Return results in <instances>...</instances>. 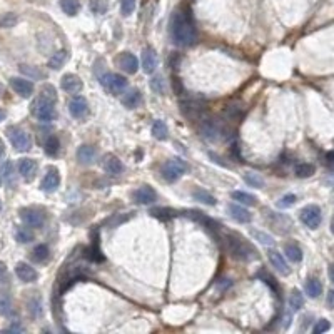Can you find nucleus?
<instances>
[{
	"mask_svg": "<svg viewBox=\"0 0 334 334\" xmlns=\"http://www.w3.org/2000/svg\"><path fill=\"white\" fill-rule=\"evenodd\" d=\"M3 151H5V147H3V142L0 140V157L3 156Z\"/></svg>",
	"mask_w": 334,
	"mask_h": 334,
	"instance_id": "obj_56",
	"label": "nucleus"
},
{
	"mask_svg": "<svg viewBox=\"0 0 334 334\" xmlns=\"http://www.w3.org/2000/svg\"><path fill=\"white\" fill-rule=\"evenodd\" d=\"M60 87L62 90H65L67 94H79L82 90L84 84L81 81V77H77L76 74H65L60 81Z\"/></svg>",
	"mask_w": 334,
	"mask_h": 334,
	"instance_id": "obj_17",
	"label": "nucleus"
},
{
	"mask_svg": "<svg viewBox=\"0 0 334 334\" xmlns=\"http://www.w3.org/2000/svg\"><path fill=\"white\" fill-rule=\"evenodd\" d=\"M17 15L15 14H5L0 19V27L2 29H10V27H14V25L17 24Z\"/></svg>",
	"mask_w": 334,
	"mask_h": 334,
	"instance_id": "obj_49",
	"label": "nucleus"
},
{
	"mask_svg": "<svg viewBox=\"0 0 334 334\" xmlns=\"http://www.w3.org/2000/svg\"><path fill=\"white\" fill-rule=\"evenodd\" d=\"M20 72L29 76L30 79H35V81L45 77V74H43L42 70H39L37 67H32V65H20Z\"/></svg>",
	"mask_w": 334,
	"mask_h": 334,
	"instance_id": "obj_39",
	"label": "nucleus"
},
{
	"mask_svg": "<svg viewBox=\"0 0 334 334\" xmlns=\"http://www.w3.org/2000/svg\"><path fill=\"white\" fill-rule=\"evenodd\" d=\"M10 87L20 95V97H24V99H29L30 95L34 94V84L30 81H27V79L12 77L10 79Z\"/></svg>",
	"mask_w": 334,
	"mask_h": 334,
	"instance_id": "obj_15",
	"label": "nucleus"
},
{
	"mask_svg": "<svg viewBox=\"0 0 334 334\" xmlns=\"http://www.w3.org/2000/svg\"><path fill=\"white\" fill-rule=\"evenodd\" d=\"M328 164L329 166H334V152H329L328 154Z\"/></svg>",
	"mask_w": 334,
	"mask_h": 334,
	"instance_id": "obj_55",
	"label": "nucleus"
},
{
	"mask_svg": "<svg viewBox=\"0 0 334 334\" xmlns=\"http://www.w3.org/2000/svg\"><path fill=\"white\" fill-rule=\"evenodd\" d=\"M90 8L94 14L102 15L109 10V2L107 0H90Z\"/></svg>",
	"mask_w": 334,
	"mask_h": 334,
	"instance_id": "obj_41",
	"label": "nucleus"
},
{
	"mask_svg": "<svg viewBox=\"0 0 334 334\" xmlns=\"http://www.w3.org/2000/svg\"><path fill=\"white\" fill-rule=\"evenodd\" d=\"M29 314L32 316V318H41L42 316L41 297H32V299L29 301Z\"/></svg>",
	"mask_w": 334,
	"mask_h": 334,
	"instance_id": "obj_40",
	"label": "nucleus"
},
{
	"mask_svg": "<svg viewBox=\"0 0 334 334\" xmlns=\"http://www.w3.org/2000/svg\"><path fill=\"white\" fill-rule=\"evenodd\" d=\"M135 10V0H121V12L122 15H130Z\"/></svg>",
	"mask_w": 334,
	"mask_h": 334,
	"instance_id": "obj_50",
	"label": "nucleus"
},
{
	"mask_svg": "<svg viewBox=\"0 0 334 334\" xmlns=\"http://www.w3.org/2000/svg\"><path fill=\"white\" fill-rule=\"evenodd\" d=\"M117 64L125 74H130V76L139 70L137 57H135L134 54H130V52H122V54L119 55V59H117Z\"/></svg>",
	"mask_w": 334,
	"mask_h": 334,
	"instance_id": "obj_14",
	"label": "nucleus"
},
{
	"mask_svg": "<svg viewBox=\"0 0 334 334\" xmlns=\"http://www.w3.org/2000/svg\"><path fill=\"white\" fill-rule=\"evenodd\" d=\"M69 112H70V116L76 117V119L85 117L87 112H89V104H87L85 97H82V95H76V97L70 99Z\"/></svg>",
	"mask_w": 334,
	"mask_h": 334,
	"instance_id": "obj_13",
	"label": "nucleus"
},
{
	"mask_svg": "<svg viewBox=\"0 0 334 334\" xmlns=\"http://www.w3.org/2000/svg\"><path fill=\"white\" fill-rule=\"evenodd\" d=\"M7 135H8V139H10V142L15 151L27 152V151H30V147H32V139H30V135L25 132L22 127H17V125L8 127Z\"/></svg>",
	"mask_w": 334,
	"mask_h": 334,
	"instance_id": "obj_5",
	"label": "nucleus"
},
{
	"mask_svg": "<svg viewBox=\"0 0 334 334\" xmlns=\"http://www.w3.org/2000/svg\"><path fill=\"white\" fill-rule=\"evenodd\" d=\"M284 254L288 256L289 261L292 262H301L302 261V250L296 243H288L284 246Z\"/></svg>",
	"mask_w": 334,
	"mask_h": 334,
	"instance_id": "obj_29",
	"label": "nucleus"
},
{
	"mask_svg": "<svg viewBox=\"0 0 334 334\" xmlns=\"http://www.w3.org/2000/svg\"><path fill=\"white\" fill-rule=\"evenodd\" d=\"M151 214L154 217H159V219H172L174 216H177V212L172 209H167V208H157V209H152Z\"/></svg>",
	"mask_w": 334,
	"mask_h": 334,
	"instance_id": "obj_42",
	"label": "nucleus"
},
{
	"mask_svg": "<svg viewBox=\"0 0 334 334\" xmlns=\"http://www.w3.org/2000/svg\"><path fill=\"white\" fill-rule=\"evenodd\" d=\"M257 278H261L266 284H269L272 291H276V292H278V296H279V286L274 283V279H272V276H271V274H267L266 271H259V272H257Z\"/></svg>",
	"mask_w": 334,
	"mask_h": 334,
	"instance_id": "obj_48",
	"label": "nucleus"
},
{
	"mask_svg": "<svg viewBox=\"0 0 334 334\" xmlns=\"http://www.w3.org/2000/svg\"><path fill=\"white\" fill-rule=\"evenodd\" d=\"M43 147H45V152L49 154V156H57V154H59V149H60L59 137H57V135H49L45 140V144H43Z\"/></svg>",
	"mask_w": 334,
	"mask_h": 334,
	"instance_id": "obj_36",
	"label": "nucleus"
},
{
	"mask_svg": "<svg viewBox=\"0 0 334 334\" xmlns=\"http://www.w3.org/2000/svg\"><path fill=\"white\" fill-rule=\"evenodd\" d=\"M192 197H194L196 201L202 202V204H206V206H216L217 204L216 197H214L212 194H209V192L202 187H196L194 191H192Z\"/></svg>",
	"mask_w": 334,
	"mask_h": 334,
	"instance_id": "obj_26",
	"label": "nucleus"
},
{
	"mask_svg": "<svg viewBox=\"0 0 334 334\" xmlns=\"http://www.w3.org/2000/svg\"><path fill=\"white\" fill-rule=\"evenodd\" d=\"M169 34L175 45L191 47L197 41V29L189 8H177L169 20Z\"/></svg>",
	"mask_w": 334,
	"mask_h": 334,
	"instance_id": "obj_1",
	"label": "nucleus"
},
{
	"mask_svg": "<svg viewBox=\"0 0 334 334\" xmlns=\"http://www.w3.org/2000/svg\"><path fill=\"white\" fill-rule=\"evenodd\" d=\"M60 186V174L55 167H50L47 169V174L43 175L42 182H41V189L43 192H55Z\"/></svg>",
	"mask_w": 334,
	"mask_h": 334,
	"instance_id": "obj_11",
	"label": "nucleus"
},
{
	"mask_svg": "<svg viewBox=\"0 0 334 334\" xmlns=\"http://www.w3.org/2000/svg\"><path fill=\"white\" fill-rule=\"evenodd\" d=\"M231 197L234 199L236 202H241V204L244 206H250V208H254V206H257V197L249 194V192H244V191H232L231 192Z\"/></svg>",
	"mask_w": 334,
	"mask_h": 334,
	"instance_id": "obj_25",
	"label": "nucleus"
},
{
	"mask_svg": "<svg viewBox=\"0 0 334 334\" xmlns=\"http://www.w3.org/2000/svg\"><path fill=\"white\" fill-rule=\"evenodd\" d=\"M304 289H306V294L309 297H319L321 296V292H323V284H321V281L319 279H316V278H309L306 281V286H304Z\"/></svg>",
	"mask_w": 334,
	"mask_h": 334,
	"instance_id": "obj_28",
	"label": "nucleus"
},
{
	"mask_svg": "<svg viewBox=\"0 0 334 334\" xmlns=\"http://www.w3.org/2000/svg\"><path fill=\"white\" fill-rule=\"evenodd\" d=\"M296 201H297V197L294 194H286V196L281 197L278 202H276V206H278V209H288V208H291V206L296 204Z\"/></svg>",
	"mask_w": 334,
	"mask_h": 334,
	"instance_id": "obj_44",
	"label": "nucleus"
},
{
	"mask_svg": "<svg viewBox=\"0 0 334 334\" xmlns=\"http://www.w3.org/2000/svg\"><path fill=\"white\" fill-rule=\"evenodd\" d=\"M89 254H90V259L92 261H95V262H100L102 261V252H100V249H99V232L97 231H94L92 232V246H90V249H89Z\"/></svg>",
	"mask_w": 334,
	"mask_h": 334,
	"instance_id": "obj_31",
	"label": "nucleus"
},
{
	"mask_svg": "<svg viewBox=\"0 0 334 334\" xmlns=\"http://www.w3.org/2000/svg\"><path fill=\"white\" fill-rule=\"evenodd\" d=\"M299 219L309 229H318L321 226V221H323V212H321L319 206L309 204L306 208H302V210L299 212Z\"/></svg>",
	"mask_w": 334,
	"mask_h": 334,
	"instance_id": "obj_8",
	"label": "nucleus"
},
{
	"mask_svg": "<svg viewBox=\"0 0 334 334\" xmlns=\"http://www.w3.org/2000/svg\"><path fill=\"white\" fill-rule=\"evenodd\" d=\"M267 257H269L271 264L276 267V271H278L281 276L291 274V267L288 266V262H286V259L283 257L281 252H278V250H269V252H267Z\"/></svg>",
	"mask_w": 334,
	"mask_h": 334,
	"instance_id": "obj_19",
	"label": "nucleus"
},
{
	"mask_svg": "<svg viewBox=\"0 0 334 334\" xmlns=\"http://www.w3.org/2000/svg\"><path fill=\"white\" fill-rule=\"evenodd\" d=\"M187 164L186 161L179 159V157H170L167 159L161 167V174L167 182H175L177 179H181L184 174L187 172Z\"/></svg>",
	"mask_w": 334,
	"mask_h": 334,
	"instance_id": "obj_4",
	"label": "nucleus"
},
{
	"mask_svg": "<svg viewBox=\"0 0 334 334\" xmlns=\"http://www.w3.org/2000/svg\"><path fill=\"white\" fill-rule=\"evenodd\" d=\"M157 67V55L152 49L142 50V70L146 74H152Z\"/></svg>",
	"mask_w": 334,
	"mask_h": 334,
	"instance_id": "obj_24",
	"label": "nucleus"
},
{
	"mask_svg": "<svg viewBox=\"0 0 334 334\" xmlns=\"http://www.w3.org/2000/svg\"><path fill=\"white\" fill-rule=\"evenodd\" d=\"M2 174H3V179L7 181V184H14V164H12L10 161H7L2 164Z\"/></svg>",
	"mask_w": 334,
	"mask_h": 334,
	"instance_id": "obj_45",
	"label": "nucleus"
},
{
	"mask_svg": "<svg viewBox=\"0 0 334 334\" xmlns=\"http://www.w3.org/2000/svg\"><path fill=\"white\" fill-rule=\"evenodd\" d=\"M132 199L137 202V204H142V206H149L152 204V202H156L157 196H156V191L147 186V184H144V186L137 187L135 191L132 192Z\"/></svg>",
	"mask_w": 334,
	"mask_h": 334,
	"instance_id": "obj_10",
	"label": "nucleus"
},
{
	"mask_svg": "<svg viewBox=\"0 0 334 334\" xmlns=\"http://www.w3.org/2000/svg\"><path fill=\"white\" fill-rule=\"evenodd\" d=\"M20 219L30 229H41L45 224V210L41 208H25L20 210Z\"/></svg>",
	"mask_w": 334,
	"mask_h": 334,
	"instance_id": "obj_6",
	"label": "nucleus"
},
{
	"mask_svg": "<svg viewBox=\"0 0 334 334\" xmlns=\"http://www.w3.org/2000/svg\"><path fill=\"white\" fill-rule=\"evenodd\" d=\"M15 237H17L19 243L27 244V243H30V241H34V232L30 231L29 226L27 227H19V229L15 231Z\"/></svg>",
	"mask_w": 334,
	"mask_h": 334,
	"instance_id": "obj_38",
	"label": "nucleus"
},
{
	"mask_svg": "<svg viewBox=\"0 0 334 334\" xmlns=\"http://www.w3.org/2000/svg\"><path fill=\"white\" fill-rule=\"evenodd\" d=\"M184 216L194 219V221H197L199 224H202V226H204L206 229L210 231L214 236H216V231H217V227H219V226H217V222L214 221V219L208 217L204 212H201V210H194V209H189V210H184Z\"/></svg>",
	"mask_w": 334,
	"mask_h": 334,
	"instance_id": "obj_12",
	"label": "nucleus"
},
{
	"mask_svg": "<svg viewBox=\"0 0 334 334\" xmlns=\"http://www.w3.org/2000/svg\"><path fill=\"white\" fill-rule=\"evenodd\" d=\"M2 94H3V85L0 84V95H2Z\"/></svg>",
	"mask_w": 334,
	"mask_h": 334,
	"instance_id": "obj_59",
	"label": "nucleus"
},
{
	"mask_svg": "<svg viewBox=\"0 0 334 334\" xmlns=\"http://www.w3.org/2000/svg\"><path fill=\"white\" fill-rule=\"evenodd\" d=\"M104 169L107 174L111 175H119L124 172V164H122V161L116 157L114 154H107V156H104Z\"/></svg>",
	"mask_w": 334,
	"mask_h": 334,
	"instance_id": "obj_20",
	"label": "nucleus"
},
{
	"mask_svg": "<svg viewBox=\"0 0 334 334\" xmlns=\"http://www.w3.org/2000/svg\"><path fill=\"white\" fill-rule=\"evenodd\" d=\"M244 181L246 184H249L250 187H256V189H262L264 187V179L261 177L256 172H246L244 174Z\"/></svg>",
	"mask_w": 334,
	"mask_h": 334,
	"instance_id": "obj_37",
	"label": "nucleus"
},
{
	"mask_svg": "<svg viewBox=\"0 0 334 334\" xmlns=\"http://www.w3.org/2000/svg\"><path fill=\"white\" fill-rule=\"evenodd\" d=\"M8 271H7V266L3 264V262H0V286H7L8 284Z\"/></svg>",
	"mask_w": 334,
	"mask_h": 334,
	"instance_id": "obj_52",
	"label": "nucleus"
},
{
	"mask_svg": "<svg viewBox=\"0 0 334 334\" xmlns=\"http://www.w3.org/2000/svg\"><path fill=\"white\" fill-rule=\"evenodd\" d=\"M37 169H39L37 161L30 159V157H24V159L19 161V172L22 177H24V181H27V182L32 181L35 177V174H37Z\"/></svg>",
	"mask_w": 334,
	"mask_h": 334,
	"instance_id": "obj_16",
	"label": "nucleus"
},
{
	"mask_svg": "<svg viewBox=\"0 0 334 334\" xmlns=\"http://www.w3.org/2000/svg\"><path fill=\"white\" fill-rule=\"evenodd\" d=\"M267 222L269 226L279 234H286V232L291 231L292 221L284 214H276V212H267Z\"/></svg>",
	"mask_w": 334,
	"mask_h": 334,
	"instance_id": "obj_9",
	"label": "nucleus"
},
{
	"mask_svg": "<svg viewBox=\"0 0 334 334\" xmlns=\"http://www.w3.org/2000/svg\"><path fill=\"white\" fill-rule=\"evenodd\" d=\"M224 243H226L227 252H229L234 259H237V261L252 262V261H257L259 259L257 249L254 248L246 237L241 236L239 232H231V231L226 232Z\"/></svg>",
	"mask_w": 334,
	"mask_h": 334,
	"instance_id": "obj_2",
	"label": "nucleus"
},
{
	"mask_svg": "<svg viewBox=\"0 0 334 334\" xmlns=\"http://www.w3.org/2000/svg\"><path fill=\"white\" fill-rule=\"evenodd\" d=\"M326 302H328V307H331V309H334V291H329V292H328V299H326Z\"/></svg>",
	"mask_w": 334,
	"mask_h": 334,
	"instance_id": "obj_53",
	"label": "nucleus"
},
{
	"mask_svg": "<svg viewBox=\"0 0 334 334\" xmlns=\"http://www.w3.org/2000/svg\"><path fill=\"white\" fill-rule=\"evenodd\" d=\"M331 232H333V234H334V217L331 219Z\"/></svg>",
	"mask_w": 334,
	"mask_h": 334,
	"instance_id": "obj_58",
	"label": "nucleus"
},
{
	"mask_svg": "<svg viewBox=\"0 0 334 334\" xmlns=\"http://www.w3.org/2000/svg\"><path fill=\"white\" fill-rule=\"evenodd\" d=\"M55 104H57L55 89L52 85H49V84H45L41 89V94L37 95V99L32 102V114L37 121L50 122L54 121L57 116Z\"/></svg>",
	"mask_w": 334,
	"mask_h": 334,
	"instance_id": "obj_3",
	"label": "nucleus"
},
{
	"mask_svg": "<svg viewBox=\"0 0 334 334\" xmlns=\"http://www.w3.org/2000/svg\"><path fill=\"white\" fill-rule=\"evenodd\" d=\"M3 119H5V111L0 107V121H3Z\"/></svg>",
	"mask_w": 334,
	"mask_h": 334,
	"instance_id": "obj_57",
	"label": "nucleus"
},
{
	"mask_svg": "<svg viewBox=\"0 0 334 334\" xmlns=\"http://www.w3.org/2000/svg\"><path fill=\"white\" fill-rule=\"evenodd\" d=\"M151 89L156 92V94L164 95L166 94V81L161 76L154 77L152 81H151Z\"/></svg>",
	"mask_w": 334,
	"mask_h": 334,
	"instance_id": "obj_43",
	"label": "nucleus"
},
{
	"mask_svg": "<svg viewBox=\"0 0 334 334\" xmlns=\"http://www.w3.org/2000/svg\"><path fill=\"white\" fill-rule=\"evenodd\" d=\"M250 234H252L259 241V243L264 244V246H272V244H274V239H272L269 234H266V232H261V231L252 229V231H250Z\"/></svg>",
	"mask_w": 334,
	"mask_h": 334,
	"instance_id": "obj_47",
	"label": "nucleus"
},
{
	"mask_svg": "<svg viewBox=\"0 0 334 334\" xmlns=\"http://www.w3.org/2000/svg\"><path fill=\"white\" fill-rule=\"evenodd\" d=\"M60 8L64 10V14L72 17L81 10V2L79 0H60Z\"/></svg>",
	"mask_w": 334,
	"mask_h": 334,
	"instance_id": "obj_34",
	"label": "nucleus"
},
{
	"mask_svg": "<svg viewBox=\"0 0 334 334\" xmlns=\"http://www.w3.org/2000/svg\"><path fill=\"white\" fill-rule=\"evenodd\" d=\"M152 135L157 140H166L169 137V130H167V125L164 121H156L152 124Z\"/></svg>",
	"mask_w": 334,
	"mask_h": 334,
	"instance_id": "obj_33",
	"label": "nucleus"
},
{
	"mask_svg": "<svg viewBox=\"0 0 334 334\" xmlns=\"http://www.w3.org/2000/svg\"><path fill=\"white\" fill-rule=\"evenodd\" d=\"M302 306H304V296H302V292L299 289H292L291 294H289V307H291L294 313H297V311L302 309Z\"/></svg>",
	"mask_w": 334,
	"mask_h": 334,
	"instance_id": "obj_30",
	"label": "nucleus"
},
{
	"mask_svg": "<svg viewBox=\"0 0 334 334\" xmlns=\"http://www.w3.org/2000/svg\"><path fill=\"white\" fill-rule=\"evenodd\" d=\"M328 274H329V279H331V283L334 284V264H331V266H329V269H328Z\"/></svg>",
	"mask_w": 334,
	"mask_h": 334,
	"instance_id": "obj_54",
	"label": "nucleus"
},
{
	"mask_svg": "<svg viewBox=\"0 0 334 334\" xmlns=\"http://www.w3.org/2000/svg\"><path fill=\"white\" fill-rule=\"evenodd\" d=\"M329 328H331V324H329L328 319H319L318 323H316V326L313 328V333L314 334L326 333V331H329Z\"/></svg>",
	"mask_w": 334,
	"mask_h": 334,
	"instance_id": "obj_51",
	"label": "nucleus"
},
{
	"mask_svg": "<svg viewBox=\"0 0 334 334\" xmlns=\"http://www.w3.org/2000/svg\"><path fill=\"white\" fill-rule=\"evenodd\" d=\"M121 102L127 109H135L142 104V94L139 89H129L124 92V95L121 97Z\"/></svg>",
	"mask_w": 334,
	"mask_h": 334,
	"instance_id": "obj_21",
	"label": "nucleus"
},
{
	"mask_svg": "<svg viewBox=\"0 0 334 334\" xmlns=\"http://www.w3.org/2000/svg\"><path fill=\"white\" fill-rule=\"evenodd\" d=\"M49 259V248L45 244H39L35 246V249L32 250V261L35 262H43Z\"/></svg>",
	"mask_w": 334,
	"mask_h": 334,
	"instance_id": "obj_35",
	"label": "nucleus"
},
{
	"mask_svg": "<svg viewBox=\"0 0 334 334\" xmlns=\"http://www.w3.org/2000/svg\"><path fill=\"white\" fill-rule=\"evenodd\" d=\"M15 274L22 283H27V284L35 283L39 278V272L30 264H27V262H19V264L15 266Z\"/></svg>",
	"mask_w": 334,
	"mask_h": 334,
	"instance_id": "obj_18",
	"label": "nucleus"
},
{
	"mask_svg": "<svg viewBox=\"0 0 334 334\" xmlns=\"http://www.w3.org/2000/svg\"><path fill=\"white\" fill-rule=\"evenodd\" d=\"M100 84L104 85V89L109 92V94H122L125 89H127V79L124 76H121V74H104L102 77H100Z\"/></svg>",
	"mask_w": 334,
	"mask_h": 334,
	"instance_id": "obj_7",
	"label": "nucleus"
},
{
	"mask_svg": "<svg viewBox=\"0 0 334 334\" xmlns=\"http://www.w3.org/2000/svg\"><path fill=\"white\" fill-rule=\"evenodd\" d=\"M69 60V52L67 50H57L55 54H52L49 59V67L52 70H59L62 65Z\"/></svg>",
	"mask_w": 334,
	"mask_h": 334,
	"instance_id": "obj_27",
	"label": "nucleus"
},
{
	"mask_svg": "<svg viewBox=\"0 0 334 334\" xmlns=\"http://www.w3.org/2000/svg\"><path fill=\"white\" fill-rule=\"evenodd\" d=\"M12 313V301L7 294H0V314L8 316Z\"/></svg>",
	"mask_w": 334,
	"mask_h": 334,
	"instance_id": "obj_46",
	"label": "nucleus"
},
{
	"mask_svg": "<svg viewBox=\"0 0 334 334\" xmlns=\"http://www.w3.org/2000/svg\"><path fill=\"white\" fill-rule=\"evenodd\" d=\"M95 157H97V151L92 146H81L77 149V161L81 162L82 166L94 164Z\"/></svg>",
	"mask_w": 334,
	"mask_h": 334,
	"instance_id": "obj_23",
	"label": "nucleus"
},
{
	"mask_svg": "<svg viewBox=\"0 0 334 334\" xmlns=\"http://www.w3.org/2000/svg\"><path fill=\"white\" fill-rule=\"evenodd\" d=\"M0 210H2V201H0Z\"/></svg>",
	"mask_w": 334,
	"mask_h": 334,
	"instance_id": "obj_60",
	"label": "nucleus"
},
{
	"mask_svg": "<svg viewBox=\"0 0 334 334\" xmlns=\"http://www.w3.org/2000/svg\"><path fill=\"white\" fill-rule=\"evenodd\" d=\"M227 210H229L231 217L241 224H248L252 221V214H250L248 209L241 208V206H237V204H229L227 206Z\"/></svg>",
	"mask_w": 334,
	"mask_h": 334,
	"instance_id": "obj_22",
	"label": "nucleus"
},
{
	"mask_svg": "<svg viewBox=\"0 0 334 334\" xmlns=\"http://www.w3.org/2000/svg\"><path fill=\"white\" fill-rule=\"evenodd\" d=\"M314 172H316V167L313 164H309V162H299V164L294 167V174H296L297 177H301V179L311 177Z\"/></svg>",
	"mask_w": 334,
	"mask_h": 334,
	"instance_id": "obj_32",
	"label": "nucleus"
}]
</instances>
